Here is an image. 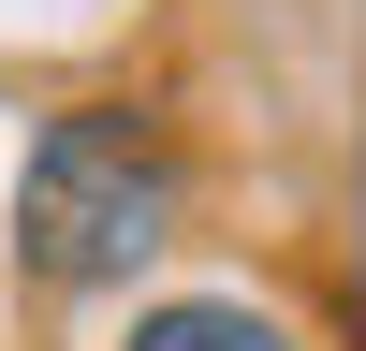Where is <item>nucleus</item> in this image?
Wrapping results in <instances>:
<instances>
[{"instance_id": "3", "label": "nucleus", "mask_w": 366, "mask_h": 351, "mask_svg": "<svg viewBox=\"0 0 366 351\" xmlns=\"http://www.w3.org/2000/svg\"><path fill=\"white\" fill-rule=\"evenodd\" d=\"M352 307H366V249H352Z\"/></svg>"}, {"instance_id": "2", "label": "nucleus", "mask_w": 366, "mask_h": 351, "mask_svg": "<svg viewBox=\"0 0 366 351\" xmlns=\"http://www.w3.org/2000/svg\"><path fill=\"white\" fill-rule=\"evenodd\" d=\"M117 351H293V337L249 307V292H162V307H132Z\"/></svg>"}, {"instance_id": "1", "label": "nucleus", "mask_w": 366, "mask_h": 351, "mask_svg": "<svg viewBox=\"0 0 366 351\" xmlns=\"http://www.w3.org/2000/svg\"><path fill=\"white\" fill-rule=\"evenodd\" d=\"M176 234V146L132 103H59L15 161V263L44 292H103Z\"/></svg>"}]
</instances>
